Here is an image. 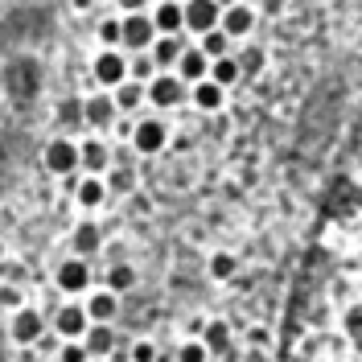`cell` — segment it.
<instances>
[{
	"mask_svg": "<svg viewBox=\"0 0 362 362\" xmlns=\"http://www.w3.org/2000/svg\"><path fill=\"white\" fill-rule=\"evenodd\" d=\"M45 169H49L54 177H70L74 169H83V153H78V144H74L70 136H54V140L45 144Z\"/></svg>",
	"mask_w": 362,
	"mask_h": 362,
	"instance_id": "obj_1",
	"label": "cell"
},
{
	"mask_svg": "<svg viewBox=\"0 0 362 362\" xmlns=\"http://www.w3.org/2000/svg\"><path fill=\"white\" fill-rule=\"evenodd\" d=\"M223 25V8L218 0H185V33L194 37H206Z\"/></svg>",
	"mask_w": 362,
	"mask_h": 362,
	"instance_id": "obj_2",
	"label": "cell"
},
{
	"mask_svg": "<svg viewBox=\"0 0 362 362\" xmlns=\"http://www.w3.org/2000/svg\"><path fill=\"white\" fill-rule=\"evenodd\" d=\"M90 74H95V83L103 90H115L128 83V58L119 54V49H103L95 62H90Z\"/></svg>",
	"mask_w": 362,
	"mask_h": 362,
	"instance_id": "obj_3",
	"label": "cell"
},
{
	"mask_svg": "<svg viewBox=\"0 0 362 362\" xmlns=\"http://www.w3.org/2000/svg\"><path fill=\"white\" fill-rule=\"evenodd\" d=\"M157 42V25L148 13H128L124 17V49H132V54H148Z\"/></svg>",
	"mask_w": 362,
	"mask_h": 362,
	"instance_id": "obj_4",
	"label": "cell"
},
{
	"mask_svg": "<svg viewBox=\"0 0 362 362\" xmlns=\"http://www.w3.org/2000/svg\"><path fill=\"white\" fill-rule=\"evenodd\" d=\"M54 284H58V293H66V296H83L90 293V268H87V259H66V264H58V272H54Z\"/></svg>",
	"mask_w": 362,
	"mask_h": 362,
	"instance_id": "obj_5",
	"label": "cell"
},
{
	"mask_svg": "<svg viewBox=\"0 0 362 362\" xmlns=\"http://www.w3.org/2000/svg\"><path fill=\"white\" fill-rule=\"evenodd\" d=\"M132 148L140 153V157H157V153H165L169 148V128L160 124V119H140L132 132Z\"/></svg>",
	"mask_w": 362,
	"mask_h": 362,
	"instance_id": "obj_6",
	"label": "cell"
},
{
	"mask_svg": "<svg viewBox=\"0 0 362 362\" xmlns=\"http://www.w3.org/2000/svg\"><path fill=\"white\" fill-rule=\"evenodd\" d=\"M8 334H13V341L17 346H37L45 334V317L33 309V305H25V309H17L13 313V325H8Z\"/></svg>",
	"mask_w": 362,
	"mask_h": 362,
	"instance_id": "obj_7",
	"label": "cell"
},
{
	"mask_svg": "<svg viewBox=\"0 0 362 362\" xmlns=\"http://www.w3.org/2000/svg\"><path fill=\"white\" fill-rule=\"evenodd\" d=\"M83 119H87V128H95V132H107L115 119H119V107H115V99L107 90H99V95L83 99Z\"/></svg>",
	"mask_w": 362,
	"mask_h": 362,
	"instance_id": "obj_8",
	"label": "cell"
},
{
	"mask_svg": "<svg viewBox=\"0 0 362 362\" xmlns=\"http://www.w3.org/2000/svg\"><path fill=\"white\" fill-rule=\"evenodd\" d=\"M153 25H157V37H177L185 33V0H160L153 4Z\"/></svg>",
	"mask_w": 362,
	"mask_h": 362,
	"instance_id": "obj_9",
	"label": "cell"
},
{
	"mask_svg": "<svg viewBox=\"0 0 362 362\" xmlns=\"http://www.w3.org/2000/svg\"><path fill=\"white\" fill-rule=\"evenodd\" d=\"M54 329L62 334V341H83L90 329V317L83 305H62L58 313H54Z\"/></svg>",
	"mask_w": 362,
	"mask_h": 362,
	"instance_id": "obj_10",
	"label": "cell"
},
{
	"mask_svg": "<svg viewBox=\"0 0 362 362\" xmlns=\"http://www.w3.org/2000/svg\"><path fill=\"white\" fill-rule=\"evenodd\" d=\"M185 83H181L177 74H157L153 83H148V103L153 107H177V103H185Z\"/></svg>",
	"mask_w": 362,
	"mask_h": 362,
	"instance_id": "obj_11",
	"label": "cell"
},
{
	"mask_svg": "<svg viewBox=\"0 0 362 362\" xmlns=\"http://www.w3.org/2000/svg\"><path fill=\"white\" fill-rule=\"evenodd\" d=\"M78 153H83V169H87V177H103V173L112 169V148H107L103 136H87V140L78 144Z\"/></svg>",
	"mask_w": 362,
	"mask_h": 362,
	"instance_id": "obj_12",
	"label": "cell"
},
{
	"mask_svg": "<svg viewBox=\"0 0 362 362\" xmlns=\"http://www.w3.org/2000/svg\"><path fill=\"white\" fill-rule=\"evenodd\" d=\"M255 21H259V13L243 0V4H235V8H223V25H218V29H223L230 42H239V37H247L251 29H255Z\"/></svg>",
	"mask_w": 362,
	"mask_h": 362,
	"instance_id": "obj_13",
	"label": "cell"
},
{
	"mask_svg": "<svg viewBox=\"0 0 362 362\" xmlns=\"http://www.w3.org/2000/svg\"><path fill=\"white\" fill-rule=\"evenodd\" d=\"M83 309H87L90 325H112L115 317H119V296L107 293V288H95V293H87Z\"/></svg>",
	"mask_w": 362,
	"mask_h": 362,
	"instance_id": "obj_14",
	"label": "cell"
},
{
	"mask_svg": "<svg viewBox=\"0 0 362 362\" xmlns=\"http://www.w3.org/2000/svg\"><path fill=\"white\" fill-rule=\"evenodd\" d=\"M173 74H177L185 87H198V83H206V78H210V58H206L198 45H189V49L181 54V62H177V70H173Z\"/></svg>",
	"mask_w": 362,
	"mask_h": 362,
	"instance_id": "obj_15",
	"label": "cell"
},
{
	"mask_svg": "<svg viewBox=\"0 0 362 362\" xmlns=\"http://www.w3.org/2000/svg\"><path fill=\"white\" fill-rule=\"evenodd\" d=\"M185 49H189V45H185V37H181V33H177V37H157V42H153V49H148V58L157 62L160 74H173Z\"/></svg>",
	"mask_w": 362,
	"mask_h": 362,
	"instance_id": "obj_16",
	"label": "cell"
},
{
	"mask_svg": "<svg viewBox=\"0 0 362 362\" xmlns=\"http://www.w3.org/2000/svg\"><path fill=\"white\" fill-rule=\"evenodd\" d=\"M70 247H74L78 259H87V255H95V251L103 247V230H99L95 223H78L74 235H70Z\"/></svg>",
	"mask_w": 362,
	"mask_h": 362,
	"instance_id": "obj_17",
	"label": "cell"
},
{
	"mask_svg": "<svg viewBox=\"0 0 362 362\" xmlns=\"http://www.w3.org/2000/svg\"><path fill=\"white\" fill-rule=\"evenodd\" d=\"M189 103H194L198 112H218V107L226 103V90L206 78V83H198V87H189Z\"/></svg>",
	"mask_w": 362,
	"mask_h": 362,
	"instance_id": "obj_18",
	"label": "cell"
},
{
	"mask_svg": "<svg viewBox=\"0 0 362 362\" xmlns=\"http://www.w3.org/2000/svg\"><path fill=\"white\" fill-rule=\"evenodd\" d=\"M74 198H78L83 210H99V206L107 202V181L103 177H83L78 185H74Z\"/></svg>",
	"mask_w": 362,
	"mask_h": 362,
	"instance_id": "obj_19",
	"label": "cell"
},
{
	"mask_svg": "<svg viewBox=\"0 0 362 362\" xmlns=\"http://www.w3.org/2000/svg\"><path fill=\"white\" fill-rule=\"evenodd\" d=\"M83 346H87L90 358H107V354L115 350V329L112 325H90L87 338H83Z\"/></svg>",
	"mask_w": 362,
	"mask_h": 362,
	"instance_id": "obj_20",
	"label": "cell"
},
{
	"mask_svg": "<svg viewBox=\"0 0 362 362\" xmlns=\"http://www.w3.org/2000/svg\"><path fill=\"white\" fill-rule=\"evenodd\" d=\"M112 99H115V107H119V115H128V112H136V107H140V103L148 99V87L128 78L124 87H115V90H112Z\"/></svg>",
	"mask_w": 362,
	"mask_h": 362,
	"instance_id": "obj_21",
	"label": "cell"
},
{
	"mask_svg": "<svg viewBox=\"0 0 362 362\" xmlns=\"http://www.w3.org/2000/svg\"><path fill=\"white\" fill-rule=\"evenodd\" d=\"M202 346L210 350V358L223 354V350H230V329H226V321H206L202 325Z\"/></svg>",
	"mask_w": 362,
	"mask_h": 362,
	"instance_id": "obj_22",
	"label": "cell"
},
{
	"mask_svg": "<svg viewBox=\"0 0 362 362\" xmlns=\"http://www.w3.org/2000/svg\"><path fill=\"white\" fill-rule=\"evenodd\" d=\"M239 74H243V66H239V58L230 54V58H218V62H210V83H218V87H235L239 83Z\"/></svg>",
	"mask_w": 362,
	"mask_h": 362,
	"instance_id": "obj_23",
	"label": "cell"
},
{
	"mask_svg": "<svg viewBox=\"0 0 362 362\" xmlns=\"http://www.w3.org/2000/svg\"><path fill=\"white\" fill-rule=\"evenodd\" d=\"M198 49H202L210 62H218V58H230V49H235V42L226 37L223 29H214V33H206V37H198Z\"/></svg>",
	"mask_w": 362,
	"mask_h": 362,
	"instance_id": "obj_24",
	"label": "cell"
},
{
	"mask_svg": "<svg viewBox=\"0 0 362 362\" xmlns=\"http://www.w3.org/2000/svg\"><path fill=\"white\" fill-rule=\"evenodd\" d=\"M103 288L107 293H128V288H136V268H128V264H115V268H107V280H103Z\"/></svg>",
	"mask_w": 362,
	"mask_h": 362,
	"instance_id": "obj_25",
	"label": "cell"
},
{
	"mask_svg": "<svg viewBox=\"0 0 362 362\" xmlns=\"http://www.w3.org/2000/svg\"><path fill=\"white\" fill-rule=\"evenodd\" d=\"M206 272H210V280H230V276L239 272V259H235L230 251H214L210 264H206Z\"/></svg>",
	"mask_w": 362,
	"mask_h": 362,
	"instance_id": "obj_26",
	"label": "cell"
},
{
	"mask_svg": "<svg viewBox=\"0 0 362 362\" xmlns=\"http://www.w3.org/2000/svg\"><path fill=\"white\" fill-rule=\"evenodd\" d=\"M157 74H160V70H157V62H153L148 54H136L132 62H128V78H132V83H144V87H148Z\"/></svg>",
	"mask_w": 362,
	"mask_h": 362,
	"instance_id": "obj_27",
	"label": "cell"
},
{
	"mask_svg": "<svg viewBox=\"0 0 362 362\" xmlns=\"http://www.w3.org/2000/svg\"><path fill=\"white\" fill-rule=\"evenodd\" d=\"M99 42H103V49H115V45H124V17H112V21L99 25Z\"/></svg>",
	"mask_w": 362,
	"mask_h": 362,
	"instance_id": "obj_28",
	"label": "cell"
},
{
	"mask_svg": "<svg viewBox=\"0 0 362 362\" xmlns=\"http://www.w3.org/2000/svg\"><path fill=\"white\" fill-rule=\"evenodd\" d=\"M177 362H210V350L202 346V338H194L177 350Z\"/></svg>",
	"mask_w": 362,
	"mask_h": 362,
	"instance_id": "obj_29",
	"label": "cell"
},
{
	"mask_svg": "<svg viewBox=\"0 0 362 362\" xmlns=\"http://www.w3.org/2000/svg\"><path fill=\"white\" fill-rule=\"evenodd\" d=\"M58 362H90V354H87V346H83V341H62Z\"/></svg>",
	"mask_w": 362,
	"mask_h": 362,
	"instance_id": "obj_30",
	"label": "cell"
},
{
	"mask_svg": "<svg viewBox=\"0 0 362 362\" xmlns=\"http://www.w3.org/2000/svg\"><path fill=\"white\" fill-rule=\"evenodd\" d=\"M132 362H157V346H153L148 338L132 341Z\"/></svg>",
	"mask_w": 362,
	"mask_h": 362,
	"instance_id": "obj_31",
	"label": "cell"
},
{
	"mask_svg": "<svg viewBox=\"0 0 362 362\" xmlns=\"http://www.w3.org/2000/svg\"><path fill=\"white\" fill-rule=\"evenodd\" d=\"M284 8H288V0H264V17H284Z\"/></svg>",
	"mask_w": 362,
	"mask_h": 362,
	"instance_id": "obj_32",
	"label": "cell"
},
{
	"mask_svg": "<svg viewBox=\"0 0 362 362\" xmlns=\"http://www.w3.org/2000/svg\"><path fill=\"white\" fill-rule=\"evenodd\" d=\"M0 300H4L8 309H25V305H21V293H17V288H0Z\"/></svg>",
	"mask_w": 362,
	"mask_h": 362,
	"instance_id": "obj_33",
	"label": "cell"
},
{
	"mask_svg": "<svg viewBox=\"0 0 362 362\" xmlns=\"http://www.w3.org/2000/svg\"><path fill=\"white\" fill-rule=\"evenodd\" d=\"M115 4H119V8H124V17H128V13H144V4H148V0H115Z\"/></svg>",
	"mask_w": 362,
	"mask_h": 362,
	"instance_id": "obj_34",
	"label": "cell"
},
{
	"mask_svg": "<svg viewBox=\"0 0 362 362\" xmlns=\"http://www.w3.org/2000/svg\"><path fill=\"white\" fill-rule=\"evenodd\" d=\"M70 4H74L78 13H87V8H95V0H70Z\"/></svg>",
	"mask_w": 362,
	"mask_h": 362,
	"instance_id": "obj_35",
	"label": "cell"
},
{
	"mask_svg": "<svg viewBox=\"0 0 362 362\" xmlns=\"http://www.w3.org/2000/svg\"><path fill=\"white\" fill-rule=\"evenodd\" d=\"M235 4H243V0H218V8H235Z\"/></svg>",
	"mask_w": 362,
	"mask_h": 362,
	"instance_id": "obj_36",
	"label": "cell"
}]
</instances>
